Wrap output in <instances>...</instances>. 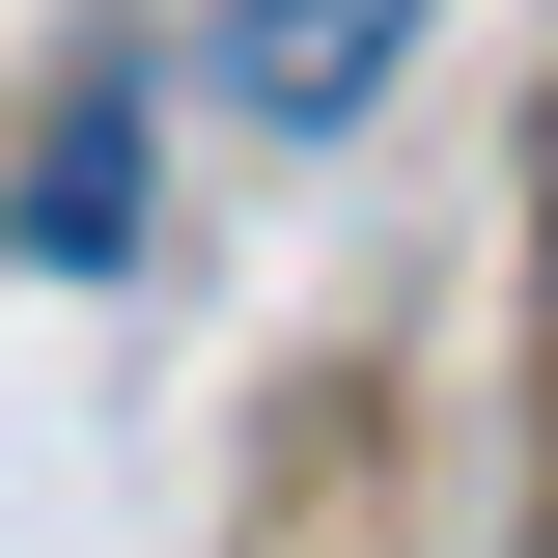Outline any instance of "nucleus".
Returning <instances> with one entry per match:
<instances>
[{"label":"nucleus","instance_id":"nucleus-2","mask_svg":"<svg viewBox=\"0 0 558 558\" xmlns=\"http://www.w3.org/2000/svg\"><path fill=\"white\" fill-rule=\"evenodd\" d=\"M28 252H57V279H112V252H140V84H84V112H57V168H28Z\"/></svg>","mask_w":558,"mask_h":558},{"label":"nucleus","instance_id":"nucleus-1","mask_svg":"<svg viewBox=\"0 0 558 558\" xmlns=\"http://www.w3.org/2000/svg\"><path fill=\"white\" fill-rule=\"evenodd\" d=\"M391 57H418V0H223V112L252 140H336Z\"/></svg>","mask_w":558,"mask_h":558}]
</instances>
